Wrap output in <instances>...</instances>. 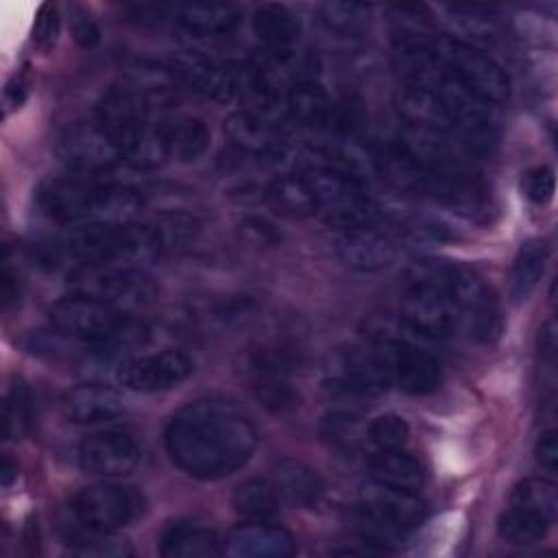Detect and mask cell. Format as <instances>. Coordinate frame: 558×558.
Instances as JSON below:
<instances>
[{
    "label": "cell",
    "instance_id": "29",
    "mask_svg": "<svg viewBox=\"0 0 558 558\" xmlns=\"http://www.w3.org/2000/svg\"><path fill=\"white\" fill-rule=\"evenodd\" d=\"M268 205L288 218H307L316 214L314 192L307 172H283L266 187Z\"/></svg>",
    "mask_w": 558,
    "mask_h": 558
},
{
    "label": "cell",
    "instance_id": "4",
    "mask_svg": "<svg viewBox=\"0 0 558 558\" xmlns=\"http://www.w3.org/2000/svg\"><path fill=\"white\" fill-rule=\"evenodd\" d=\"M166 240L153 225L142 222H81L59 240L57 253L83 266H133L159 257Z\"/></svg>",
    "mask_w": 558,
    "mask_h": 558
},
{
    "label": "cell",
    "instance_id": "8",
    "mask_svg": "<svg viewBox=\"0 0 558 558\" xmlns=\"http://www.w3.org/2000/svg\"><path fill=\"white\" fill-rule=\"evenodd\" d=\"M558 512V488L551 480L527 477L519 482L499 514L497 532L512 545H532L547 536Z\"/></svg>",
    "mask_w": 558,
    "mask_h": 558
},
{
    "label": "cell",
    "instance_id": "16",
    "mask_svg": "<svg viewBox=\"0 0 558 558\" xmlns=\"http://www.w3.org/2000/svg\"><path fill=\"white\" fill-rule=\"evenodd\" d=\"M170 72L174 81L211 100H231L244 92V63L183 52L172 59Z\"/></svg>",
    "mask_w": 558,
    "mask_h": 558
},
{
    "label": "cell",
    "instance_id": "32",
    "mask_svg": "<svg viewBox=\"0 0 558 558\" xmlns=\"http://www.w3.org/2000/svg\"><path fill=\"white\" fill-rule=\"evenodd\" d=\"M279 493L270 482L248 480L233 493V510L246 521H272L279 514Z\"/></svg>",
    "mask_w": 558,
    "mask_h": 558
},
{
    "label": "cell",
    "instance_id": "9",
    "mask_svg": "<svg viewBox=\"0 0 558 558\" xmlns=\"http://www.w3.org/2000/svg\"><path fill=\"white\" fill-rule=\"evenodd\" d=\"M432 50L456 81L486 102L501 105L510 96L506 70L477 46L464 44L451 35H434Z\"/></svg>",
    "mask_w": 558,
    "mask_h": 558
},
{
    "label": "cell",
    "instance_id": "42",
    "mask_svg": "<svg viewBox=\"0 0 558 558\" xmlns=\"http://www.w3.org/2000/svg\"><path fill=\"white\" fill-rule=\"evenodd\" d=\"M72 35H74L76 44L83 46V48H92L100 41V31L87 15H78L72 22Z\"/></svg>",
    "mask_w": 558,
    "mask_h": 558
},
{
    "label": "cell",
    "instance_id": "38",
    "mask_svg": "<svg viewBox=\"0 0 558 558\" xmlns=\"http://www.w3.org/2000/svg\"><path fill=\"white\" fill-rule=\"evenodd\" d=\"M410 436V425L405 423L403 416L388 412V414H379L375 416L368 425H366V438L379 449H401L408 442Z\"/></svg>",
    "mask_w": 558,
    "mask_h": 558
},
{
    "label": "cell",
    "instance_id": "11",
    "mask_svg": "<svg viewBox=\"0 0 558 558\" xmlns=\"http://www.w3.org/2000/svg\"><path fill=\"white\" fill-rule=\"evenodd\" d=\"M72 279L76 292L100 299L124 314H135L157 299V286L153 277L137 266H83L74 272Z\"/></svg>",
    "mask_w": 558,
    "mask_h": 558
},
{
    "label": "cell",
    "instance_id": "13",
    "mask_svg": "<svg viewBox=\"0 0 558 558\" xmlns=\"http://www.w3.org/2000/svg\"><path fill=\"white\" fill-rule=\"evenodd\" d=\"M54 153L74 174L85 177H105L122 161L118 144L98 122L68 126L57 137Z\"/></svg>",
    "mask_w": 558,
    "mask_h": 558
},
{
    "label": "cell",
    "instance_id": "19",
    "mask_svg": "<svg viewBox=\"0 0 558 558\" xmlns=\"http://www.w3.org/2000/svg\"><path fill=\"white\" fill-rule=\"evenodd\" d=\"M397 235L377 222L342 229L336 240L338 257L349 268L366 272L388 266L397 255Z\"/></svg>",
    "mask_w": 558,
    "mask_h": 558
},
{
    "label": "cell",
    "instance_id": "14",
    "mask_svg": "<svg viewBox=\"0 0 558 558\" xmlns=\"http://www.w3.org/2000/svg\"><path fill=\"white\" fill-rule=\"evenodd\" d=\"M375 340L386 353L390 381L408 395H429L442 381L440 360L414 340L397 333H377Z\"/></svg>",
    "mask_w": 558,
    "mask_h": 558
},
{
    "label": "cell",
    "instance_id": "28",
    "mask_svg": "<svg viewBox=\"0 0 558 558\" xmlns=\"http://www.w3.org/2000/svg\"><path fill=\"white\" fill-rule=\"evenodd\" d=\"M368 473L375 484L418 493L425 484V471L416 458L401 449L377 451L368 462Z\"/></svg>",
    "mask_w": 558,
    "mask_h": 558
},
{
    "label": "cell",
    "instance_id": "1",
    "mask_svg": "<svg viewBox=\"0 0 558 558\" xmlns=\"http://www.w3.org/2000/svg\"><path fill=\"white\" fill-rule=\"evenodd\" d=\"M163 442L183 473L196 480H220L251 460L257 429L235 405L201 399L172 414Z\"/></svg>",
    "mask_w": 558,
    "mask_h": 558
},
{
    "label": "cell",
    "instance_id": "5",
    "mask_svg": "<svg viewBox=\"0 0 558 558\" xmlns=\"http://www.w3.org/2000/svg\"><path fill=\"white\" fill-rule=\"evenodd\" d=\"M150 111L153 102L129 83L107 89L96 107V122L113 137L122 159L137 168H155L166 159Z\"/></svg>",
    "mask_w": 558,
    "mask_h": 558
},
{
    "label": "cell",
    "instance_id": "2",
    "mask_svg": "<svg viewBox=\"0 0 558 558\" xmlns=\"http://www.w3.org/2000/svg\"><path fill=\"white\" fill-rule=\"evenodd\" d=\"M37 207L46 218L63 225L133 222L142 209V196L102 177L70 174L41 183Z\"/></svg>",
    "mask_w": 558,
    "mask_h": 558
},
{
    "label": "cell",
    "instance_id": "35",
    "mask_svg": "<svg viewBox=\"0 0 558 558\" xmlns=\"http://www.w3.org/2000/svg\"><path fill=\"white\" fill-rule=\"evenodd\" d=\"M320 434L329 445L344 451H353L360 447L362 440H366V427L355 414L349 412L327 414L320 423Z\"/></svg>",
    "mask_w": 558,
    "mask_h": 558
},
{
    "label": "cell",
    "instance_id": "20",
    "mask_svg": "<svg viewBox=\"0 0 558 558\" xmlns=\"http://www.w3.org/2000/svg\"><path fill=\"white\" fill-rule=\"evenodd\" d=\"M294 549V536L270 521H246L222 541V554L233 558H288Z\"/></svg>",
    "mask_w": 558,
    "mask_h": 558
},
{
    "label": "cell",
    "instance_id": "40",
    "mask_svg": "<svg viewBox=\"0 0 558 558\" xmlns=\"http://www.w3.org/2000/svg\"><path fill=\"white\" fill-rule=\"evenodd\" d=\"M59 28H61V17H59V9L57 4H41L39 11H37V17H35V24H33V41L48 50L54 46L57 37H59Z\"/></svg>",
    "mask_w": 558,
    "mask_h": 558
},
{
    "label": "cell",
    "instance_id": "36",
    "mask_svg": "<svg viewBox=\"0 0 558 558\" xmlns=\"http://www.w3.org/2000/svg\"><path fill=\"white\" fill-rule=\"evenodd\" d=\"M85 534H76L72 538L70 551L76 556H94V558H122L131 556L133 549L131 545L116 536L113 532H100V530H89L85 527Z\"/></svg>",
    "mask_w": 558,
    "mask_h": 558
},
{
    "label": "cell",
    "instance_id": "21",
    "mask_svg": "<svg viewBox=\"0 0 558 558\" xmlns=\"http://www.w3.org/2000/svg\"><path fill=\"white\" fill-rule=\"evenodd\" d=\"M360 512L401 534H408L412 527L423 523L427 508L418 493L375 484L373 490L364 493Z\"/></svg>",
    "mask_w": 558,
    "mask_h": 558
},
{
    "label": "cell",
    "instance_id": "31",
    "mask_svg": "<svg viewBox=\"0 0 558 558\" xmlns=\"http://www.w3.org/2000/svg\"><path fill=\"white\" fill-rule=\"evenodd\" d=\"M253 33L270 50H290L301 35V20L283 4H262L253 13Z\"/></svg>",
    "mask_w": 558,
    "mask_h": 558
},
{
    "label": "cell",
    "instance_id": "25",
    "mask_svg": "<svg viewBox=\"0 0 558 558\" xmlns=\"http://www.w3.org/2000/svg\"><path fill=\"white\" fill-rule=\"evenodd\" d=\"M166 159L194 161L209 148V129L196 116H168L157 122Z\"/></svg>",
    "mask_w": 558,
    "mask_h": 558
},
{
    "label": "cell",
    "instance_id": "18",
    "mask_svg": "<svg viewBox=\"0 0 558 558\" xmlns=\"http://www.w3.org/2000/svg\"><path fill=\"white\" fill-rule=\"evenodd\" d=\"M142 456L140 440L129 429H100L78 445V464L85 473L100 477H120L129 473Z\"/></svg>",
    "mask_w": 558,
    "mask_h": 558
},
{
    "label": "cell",
    "instance_id": "39",
    "mask_svg": "<svg viewBox=\"0 0 558 558\" xmlns=\"http://www.w3.org/2000/svg\"><path fill=\"white\" fill-rule=\"evenodd\" d=\"M521 192L534 205H547L556 192V174L549 166H536L523 172Z\"/></svg>",
    "mask_w": 558,
    "mask_h": 558
},
{
    "label": "cell",
    "instance_id": "10",
    "mask_svg": "<svg viewBox=\"0 0 558 558\" xmlns=\"http://www.w3.org/2000/svg\"><path fill=\"white\" fill-rule=\"evenodd\" d=\"M447 292L460 312L462 336L475 342H495L504 329L501 307L493 290L469 268L445 262Z\"/></svg>",
    "mask_w": 558,
    "mask_h": 558
},
{
    "label": "cell",
    "instance_id": "15",
    "mask_svg": "<svg viewBox=\"0 0 558 558\" xmlns=\"http://www.w3.org/2000/svg\"><path fill=\"white\" fill-rule=\"evenodd\" d=\"M244 371L253 395L268 410L286 412L299 403V395L290 381L294 373V357L288 349L259 347L248 353Z\"/></svg>",
    "mask_w": 558,
    "mask_h": 558
},
{
    "label": "cell",
    "instance_id": "27",
    "mask_svg": "<svg viewBox=\"0 0 558 558\" xmlns=\"http://www.w3.org/2000/svg\"><path fill=\"white\" fill-rule=\"evenodd\" d=\"M272 486L279 497H283L292 506L310 508L323 497V480L320 475L301 460L283 458L272 469Z\"/></svg>",
    "mask_w": 558,
    "mask_h": 558
},
{
    "label": "cell",
    "instance_id": "6",
    "mask_svg": "<svg viewBox=\"0 0 558 558\" xmlns=\"http://www.w3.org/2000/svg\"><path fill=\"white\" fill-rule=\"evenodd\" d=\"M390 384L386 353L375 338L336 349L323 364V388L336 397L368 399L388 390Z\"/></svg>",
    "mask_w": 558,
    "mask_h": 558
},
{
    "label": "cell",
    "instance_id": "34",
    "mask_svg": "<svg viewBox=\"0 0 558 558\" xmlns=\"http://www.w3.org/2000/svg\"><path fill=\"white\" fill-rule=\"evenodd\" d=\"M33 421V395L24 381H15L2 405V434L4 438H20L28 432Z\"/></svg>",
    "mask_w": 558,
    "mask_h": 558
},
{
    "label": "cell",
    "instance_id": "24",
    "mask_svg": "<svg viewBox=\"0 0 558 558\" xmlns=\"http://www.w3.org/2000/svg\"><path fill=\"white\" fill-rule=\"evenodd\" d=\"M177 22L196 37L229 35L242 17V11L233 2L222 0H190L174 4Z\"/></svg>",
    "mask_w": 558,
    "mask_h": 558
},
{
    "label": "cell",
    "instance_id": "33",
    "mask_svg": "<svg viewBox=\"0 0 558 558\" xmlns=\"http://www.w3.org/2000/svg\"><path fill=\"white\" fill-rule=\"evenodd\" d=\"M547 255L549 248L543 240H530L519 248L512 266V299L517 303L525 301L538 286Z\"/></svg>",
    "mask_w": 558,
    "mask_h": 558
},
{
    "label": "cell",
    "instance_id": "7",
    "mask_svg": "<svg viewBox=\"0 0 558 558\" xmlns=\"http://www.w3.org/2000/svg\"><path fill=\"white\" fill-rule=\"evenodd\" d=\"M307 179L314 192L316 216H320L327 225L351 229L375 222L377 205L362 177L336 166H325L310 170Z\"/></svg>",
    "mask_w": 558,
    "mask_h": 558
},
{
    "label": "cell",
    "instance_id": "17",
    "mask_svg": "<svg viewBox=\"0 0 558 558\" xmlns=\"http://www.w3.org/2000/svg\"><path fill=\"white\" fill-rule=\"evenodd\" d=\"M194 371V360L179 349H163L150 355L122 360L116 379L135 392H159L179 386Z\"/></svg>",
    "mask_w": 558,
    "mask_h": 558
},
{
    "label": "cell",
    "instance_id": "41",
    "mask_svg": "<svg viewBox=\"0 0 558 558\" xmlns=\"http://www.w3.org/2000/svg\"><path fill=\"white\" fill-rule=\"evenodd\" d=\"M534 453H536V462L545 471L556 473V469H558V434H556V429H547L541 434V438L536 440Z\"/></svg>",
    "mask_w": 558,
    "mask_h": 558
},
{
    "label": "cell",
    "instance_id": "37",
    "mask_svg": "<svg viewBox=\"0 0 558 558\" xmlns=\"http://www.w3.org/2000/svg\"><path fill=\"white\" fill-rule=\"evenodd\" d=\"M320 15L331 31L340 35H355L366 28L371 7L360 2H325L320 7Z\"/></svg>",
    "mask_w": 558,
    "mask_h": 558
},
{
    "label": "cell",
    "instance_id": "44",
    "mask_svg": "<svg viewBox=\"0 0 558 558\" xmlns=\"http://www.w3.org/2000/svg\"><path fill=\"white\" fill-rule=\"evenodd\" d=\"M0 477H2V486H11V482L17 477V466L4 456L2 458V469H0Z\"/></svg>",
    "mask_w": 558,
    "mask_h": 558
},
{
    "label": "cell",
    "instance_id": "30",
    "mask_svg": "<svg viewBox=\"0 0 558 558\" xmlns=\"http://www.w3.org/2000/svg\"><path fill=\"white\" fill-rule=\"evenodd\" d=\"M286 111L307 126H323L333 116L327 89L312 76H301L290 85L286 92Z\"/></svg>",
    "mask_w": 558,
    "mask_h": 558
},
{
    "label": "cell",
    "instance_id": "43",
    "mask_svg": "<svg viewBox=\"0 0 558 558\" xmlns=\"http://www.w3.org/2000/svg\"><path fill=\"white\" fill-rule=\"evenodd\" d=\"M242 227H244V231H246L248 235H253L257 242L275 244V242L279 240V233L275 231V227H272L268 220L259 218V216H246L244 222H242Z\"/></svg>",
    "mask_w": 558,
    "mask_h": 558
},
{
    "label": "cell",
    "instance_id": "22",
    "mask_svg": "<svg viewBox=\"0 0 558 558\" xmlns=\"http://www.w3.org/2000/svg\"><path fill=\"white\" fill-rule=\"evenodd\" d=\"M225 133L229 142L244 155L277 157L286 150V140L272 118L240 109L225 120Z\"/></svg>",
    "mask_w": 558,
    "mask_h": 558
},
{
    "label": "cell",
    "instance_id": "26",
    "mask_svg": "<svg viewBox=\"0 0 558 558\" xmlns=\"http://www.w3.org/2000/svg\"><path fill=\"white\" fill-rule=\"evenodd\" d=\"M159 554L166 558H211L222 554V541L203 521H177L161 534Z\"/></svg>",
    "mask_w": 558,
    "mask_h": 558
},
{
    "label": "cell",
    "instance_id": "23",
    "mask_svg": "<svg viewBox=\"0 0 558 558\" xmlns=\"http://www.w3.org/2000/svg\"><path fill=\"white\" fill-rule=\"evenodd\" d=\"M63 416L76 425H102L124 414L122 395L105 384H81L65 392Z\"/></svg>",
    "mask_w": 558,
    "mask_h": 558
},
{
    "label": "cell",
    "instance_id": "3",
    "mask_svg": "<svg viewBox=\"0 0 558 558\" xmlns=\"http://www.w3.org/2000/svg\"><path fill=\"white\" fill-rule=\"evenodd\" d=\"M48 316L57 333L85 342L102 355L131 351L148 340V327L140 318L118 312L105 301L83 292L52 303Z\"/></svg>",
    "mask_w": 558,
    "mask_h": 558
},
{
    "label": "cell",
    "instance_id": "12",
    "mask_svg": "<svg viewBox=\"0 0 558 558\" xmlns=\"http://www.w3.org/2000/svg\"><path fill=\"white\" fill-rule=\"evenodd\" d=\"M144 508L142 495L122 484L102 482L81 488L72 497V512L83 527L116 532L140 517Z\"/></svg>",
    "mask_w": 558,
    "mask_h": 558
}]
</instances>
